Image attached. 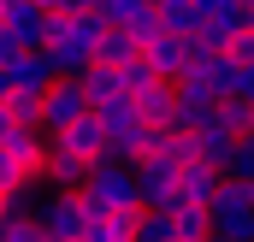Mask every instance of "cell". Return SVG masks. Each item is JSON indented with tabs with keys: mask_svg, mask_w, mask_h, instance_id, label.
Segmentation results:
<instances>
[{
	"mask_svg": "<svg viewBox=\"0 0 254 242\" xmlns=\"http://www.w3.org/2000/svg\"><path fill=\"white\" fill-rule=\"evenodd\" d=\"M101 48V18H95V0H48V60L54 77H83L95 65Z\"/></svg>",
	"mask_w": 254,
	"mask_h": 242,
	"instance_id": "cell-1",
	"label": "cell"
},
{
	"mask_svg": "<svg viewBox=\"0 0 254 242\" xmlns=\"http://www.w3.org/2000/svg\"><path fill=\"white\" fill-rule=\"evenodd\" d=\"M83 207L89 213H142V195H136V172L119 160H95L89 183H83Z\"/></svg>",
	"mask_w": 254,
	"mask_h": 242,
	"instance_id": "cell-2",
	"label": "cell"
},
{
	"mask_svg": "<svg viewBox=\"0 0 254 242\" xmlns=\"http://www.w3.org/2000/svg\"><path fill=\"white\" fill-rule=\"evenodd\" d=\"M207 231L225 242H254V195L237 178H219L213 201H207Z\"/></svg>",
	"mask_w": 254,
	"mask_h": 242,
	"instance_id": "cell-3",
	"label": "cell"
},
{
	"mask_svg": "<svg viewBox=\"0 0 254 242\" xmlns=\"http://www.w3.org/2000/svg\"><path fill=\"white\" fill-rule=\"evenodd\" d=\"M30 219H36V231L48 242H77L83 225H89V207H83V195H54V189H48Z\"/></svg>",
	"mask_w": 254,
	"mask_h": 242,
	"instance_id": "cell-4",
	"label": "cell"
},
{
	"mask_svg": "<svg viewBox=\"0 0 254 242\" xmlns=\"http://www.w3.org/2000/svg\"><path fill=\"white\" fill-rule=\"evenodd\" d=\"M89 119V101H83V83L77 77H60L48 95H42V142H60L71 124Z\"/></svg>",
	"mask_w": 254,
	"mask_h": 242,
	"instance_id": "cell-5",
	"label": "cell"
},
{
	"mask_svg": "<svg viewBox=\"0 0 254 242\" xmlns=\"http://www.w3.org/2000/svg\"><path fill=\"white\" fill-rule=\"evenodd\" d=\"M0 30L24 54H42L48 48V0H0Z\"/></svg>",
	"mask_w": 254,
	"mask_h": 242,
	"instance_id": "cell-6",
	"label": "cell"
},
{
	"mask_svg": "<svg viewBox=\"0 0 254 242\" xmlns=\"http://www.w3.org/2000/svg\"><path fill=\"white\" fill-rule=\"evenodd\" d=\"M6 83H12V95H30V101H42L60 77H54V60L48 54H18V60L6 65Z\"/></svg>",
	"mask_w": 254,
	"mask_h": 242,
	"instance_id": "cell-7",
	"label": "cell"
},
{
	"mask_svg": "<svg viewBox=\"0 0 254 242\" xmlns=\"http://www.w3.org/2000/svg\"><path fill=\"white\" fill-rule=\"evenodd\" d=\"M42 183H54V195H83V183H89V160H77V154H65V148H48Z\"/></svg>",
	"mask_w": 254,
	"mask_h": 242,
	"instance_id": "cell-8",
	"label": "cell"
},
{
	"mask_svg": "<svg viewBox=\"0 0 254 242\" xmlns=\"http://www.w3.org/2000/svg\"><path fill=\"white\" fill-rule=\"evenodd\" d=\"M48 148H65V154H77V160H89V166H95V160H107V124L89 113L83 124H71L60 142H48Z\"/></svg>",
	"mask_w": 254,
	"mask_h": 242,
	"instance_id": "cell-9",
	"label": "cell"
},
{
	"mask_svg": "<svg viewBox=\"0 0 254 242\" xmlns=\"http://www.w3.org/2000/svg\"><path fill=\"white\" fill-rule=\"evenodd\" d=\"M219 178H225V172H213V166L190 160V166L178 172V207H207L213 189H219ZM178 207H172V213H178Z\"/></svg>",
	"mask_w": 254,
	"mask_h": 242,
	"instance_id": "cell-10",
	"label": "cell"
},
{
	"mask_svg": "<svg viewBox=\"0 0 254 242\" xmlns=\"http://www.w3.org/2000/svg\"><path fill=\"white\" fill-rule=\"evenodd\" d=\"M77 83H83V101H89V113H101V107L125 101V83H119V71H107V65H89Z\"/></svg>",
	"mask_w": 254,
	"mask_h": 242,
	"instance_id": "cell-11",
	"label": "cell"
},
{
	"mask_svg": "<svg viewBox=\"0 0 254 242\" xmlns=\"http://www.w3.org/2000/svg\"><path fill=\"white\" fill-rule=\"evenodd\" d=\"M6 154H12V160H18V166H24V172H30L36 183H42V166H48V142H42L36 130H12V136H6Z\"/></svg>",
	"mask_w": 254,
	"mask_h": 242,
	"instance_id": "cell-12",
	"label": "cell"
},
{
	"mask_svg": "<svg viewBox=\"0 0 254 242\" xmlns=\"http://www.w3.org/2000/svg\"><path fill=\"white\" fill-rule=\"evenodd\" d=\"M142 60V48L130 42L125 30H101V48H95V65H107V71H119V65Z\"/></svg>",
	"mask_w": 254,
	"mask_h": 242,
	"instance_id": "cell-13",
	"label": "cell"
},
{
	"mask_svg": "<svg viewBox=\"0 0 254 242\" xmlns=\"http://www.w3.org/2000/svg\"><path fill=\"white\" fill-rule=\"evenodd\" d=\"M154 160H166V166L184 172V166L195 160V142L184 136V130H166V136H154Z\"/></svg>",
	"mask_w": 254,
	"mask_h": 242,
	"instance_id": "cell-14",
	"label": "cell"
},
{
	"mask_svg": "<svg viewBox=\"0 0 254 242\" xmlns=\"http://www.w3.org/2000/svg\"><path fill=\"white\" fill-rule=\"evenodd\" d=\"M130 242H178L172 213H136V231H130Z\"/></svg>",
	"mask_w": 254,
	"mask_h": 242,
	"instance_id": "cell-15",
	"label": "cell"
},
{
	"mask_svg": "<svg viewBox=\"0 0 254 242\" xmlns=\"http://www.w3.org/2000/svg\"><path fill=\"white\" fill-rule=\"evenodd\" d=\"M225 178H237V183L254 195V136H243V142L231 148V160H225Z\"/></svg>",
	"mask_w": 254,
	"mask_h": 242,
	"instance_id": "cell-16",
	"label": "cell"
},
{
	"mask_svg": "<svg viewBox=\"0 0 254 242\" xmlns=\"http://www.w3.org/2000/svg\"><path fill=\"white\" fill-rule=\"evenodd\" d=\"M172 225H178V242H207V207H178L172 213Z\"/></svg>",
	"mask_w": 254,
	"mask_h": 242,
	"instance_id": "cell-17",
	"label": "cell"
},
{
	"mask_svg": "<svg viewBox=\"0 0 254 242\" xmlns=\"http://www.w3.org/2000/svg\"><path fill=\"white\" fill-rule=\"evenodd\" d=\"M0 242H48L30 213H0Z\"/></svg>",
	"mask_w": 254,
	"mask_h": 242,
	"instance_id": "cell-18",
	"label": "cell"
},
{
	"mask_svg": "<svg viewBox=\"0 0 254 242\" xmlns=\"http://www.w3.org/2000/svg\"><path fill=\"white\" fill-rule=\"evenodd\" d=\"M213 124H219V130H225L231 142H243V136H249V107H237V101H219Z\"/></svg>",
	"mask_w": 254,
	"mask_h": 242,
	"instance_id": "cell-19",
	"label": "cell"
},
{
	"mask_svg": "<svg viewBox=\"0 0 254 242\" xmlns=\"http://www.w3.org/2000/svg\"><path fill=\"white\" fill-rule=\"evenodd\" d=\"M12 189H36V178H30V172H24V166L0 148V195H12Z\"/></svg>",
	"mask_w": 254,
	"mask_h": 242,
	"instance_id": "cell-20",
	"label": "cell"
},
{
	"mask_svg": "<svg viewBox=\"0 0 254 242\" xmlns=\"http://www.w3.org/2000/svg\"><path fill=\"white\" fill-rule=\"evenodd\" d=\"M6 101H12V83H6V71H0V107H6Z\"/></svg>",
	"mask_w": 254,
	"mask_h": 242,
	"instance_id": "cell-21",
	"label": "cell"
},
{
	"mask_svg": "<svg viewBox=\"0 0 254 242\" xmlns=\"http://www.w3.org/2000/svg\"><path fill=\"white\" fill-rule=\"evenodd\" d=\"M207 242H225V237H207Z\"/></svg>",
	"mask_w": 254,
	"mask_h": 242,
	"instance_id": "cell-22",
	"label": "cell"
}]
</instances>
